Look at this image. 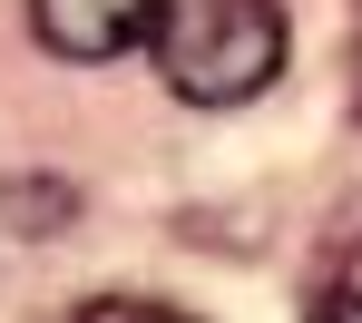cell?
Wrapping results in <instances>:
<instances>
[{"label": "cell", "mask_w": 362, "mask_h": 323, "mask_svg": "<svg viewBox=\"0 0 362 323\" xmlns=\"http://www.w3.org/2000/svg\"><path fill=\"white\" fill-rule=\"evenodd\" d=\"M284 0H167L147 49L186 108H245L284 78Z\"/></svg>", "instance_id": "6da1fadb"}, {"label": "cell", "mask_w": 362, "mask_h": 323, "mask_svg": "<svg viewBox=\"0 0 362 323\" xmlns=\"http://www.w3.org/2000/svg\"><path fill=\"white\" fill-rule=\"evenodd\" d=\"M157 10L167 0H30V30H40V49L49 59H118L137 49L147 30H157Z\"/></svg>", "instance_id": "7a4b0ae2"}, {"label": "cell", "mask_w": 362, "mask_h": 323, "mask_svg": "<svg viewBox=\"0 0 362 323\" xmlns=\"http://www.w3.org/2000/svg\"><path fill=\"white\" fill-rule=\"evenodd\" d=\"M78 323H196V314H177V304H157V294H98Z\"/></svg>", "instance_id": "277c9868"}, {"label": "cell", "mask_w": 362, "mask_h": 323, "mask_svg": "<svg viewBox=\"0 0 362 323\" xmlns=\"http://www.w3.org/2000/svg\"><path fill=\"white\" fill-rule=\"evenodd\" d=\"M313 323H362V245L333 274H323V294H313Z\"/></svg>", "instance_id": "3957f363"}]
</instances>
